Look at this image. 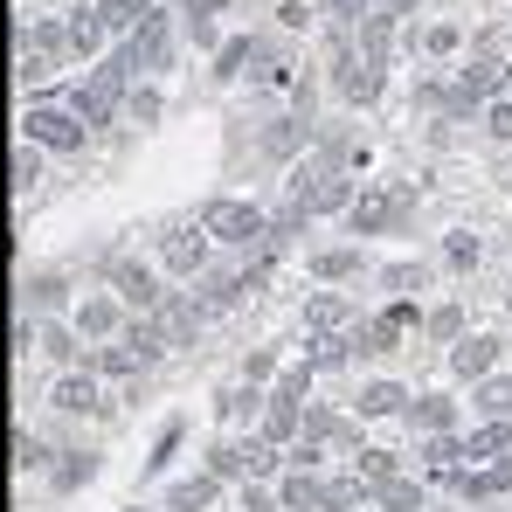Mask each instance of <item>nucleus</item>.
I'll list each match as a JSON object with an SVG mask.
<instances>
[{
  "mask_svg": "<svg viewBox=\"0 0 512 512\" xmlns=\"http://www.w3.org/2000/svg\"><path fill=\"white\" fill-rule=\"evenodd\" d=\"M512 492V457H492L485 471H457V499H506Z\"/></svg>",
  "mask_w": 512,
  "mask_h": 512,
  "instance_id": "1",
  "label": "nucleus"
},
{
  "mask_svg": "<svg viewBox=\"0 0 512 512\" xmlns=\"http://www.w3.org/2000/svg\"><path fill=\"white\" fill-rule=\"evenodd\" d=\"M263 436H270V443H298V436H305V409H298V395L277 388V395L263 402Z\"/></svg>",
  "mask_w": 512,
  "mask_h": 512,
  "instance_id": "2",
  "label": "nucleus"
},
{
  "mask_svg": "<svg viewBox=\"0 0 512 512\" xmlns=\"http://www.w3.org/2000/svg\"><path fill=\"white\" fill-rule=\"evenodd\" d=\"M28 139H42V146L70 153V146H84V125H77V118H63V111H28Z\"/></svg>",
  "mask_w": 512,
  "mask_h": 512,
  "instance_id": "3",
  "label": "nucleus"
},
{
  "mask_svg": "<svg viewBox=\"0 0 512 512\" xmlns=\"http://www.w3.org/2000/svg\"><path fill=\"white\" fill-rule=\"evenodd\" d=\"M215 499H222V478H215V471H201V478H180L160 512H208Z\"/></svg>",
  "mask_w": 512,
  "mask_h": 512,
  "instance_id": "4",
  "label": "nucleus"
},
{
  "mask_svg": "<svg viewBox=\"0 0 512 512\" xmlns=\"http://www.w3.org/2000/svg\"><path fill=\"white\" fill-rule=\"evenodd\" d=\"M277 499H284V512H326V478H312V464H298Z\"/></svg>",
  "mask_w": 512,
  "mask_h": 512,
  "instance_id": "5",
  "label": "nucleus"
},
{
  "mask_svg": "<svg viewBox=\"0 0 512 512\" xmlns=\"http://www.w3.org/2000/svg\"><path fill=\"white\" fill-rule=\"evenodd\" d=\"M208 229L229 236V243H250L263 222H256V208H243V201H215V208H208Z\"/></svg>",
  "mask_w": 512,
  "mask_h": 512,
  "instance_id": "6",
  "label": "nucleus"
},
{
  "mask_svg": "<svg viewBox=\"0 0 512 512\" xmlns=\"http://www.w3.org/2000/svg\"><path fill=\"white\" fill-rule=\"evenodd\" d=\"M492 360H499V340H457V353H450V367H457L464 381H485Z\"/></svg>",
  "mask_w": 512,
  "mask_h": 512,
  "instance_id": "7",
  "label": "nucleus"
},
{
  "mask_svg": "<svg viewBox=\"0 0 512 512\" xmlns=\"http://www.w3.org/2000/svg\"><path fill=\"white\" fill-rule=\"evenodd\" d=\"M409 429H423V436H436V429H457V402H450V395H423V402L409 409Z\"/></svg>",
  "mask_w": 512,
  "mask_h": 512,
  "instance_id": "8",
  "label": "nucleus"
},
{
  "mask_svg": "<svg viewBox=\"0 0 512 512\" xmlns=\"http://www.w3.org/2000/svg\"><path fill=\"white\" fill-rule=\"evenodd\" d=\"M360 416H409V395L395 381H367L360 388Z\"/></svg>",
  "mask_w": 512,
  "mask_h": 512,
  "instance_id": "9",
  "label": "nucleus"
},
{
  "mask_svg": "<svg viewBox=\"0 0 512 512\" xmlns=\"http://www.w3.org/2000/svg\"><path fill=\"white\" fill-rule=\"evenodd\" d=\"M90 471H97V457H90V450H63V457L49 464L56 492H77V485H90Z\"/></svg>",
  "mask_w": 512,
  "mask_h": 512,
  "instance_id": "10",
  "label": "nucleus"
},
{
  "mask_svg": "<svg viewBox=\"0 0 512 512\" xmlns=\"http://www.w3.org/2000/svg\"><path fill=\"white\" fill-rule=\"evenodd\" d=\"M464 450H471V464H478V457H506V450H512V416H492Z\"/></svg>",
  "mask_w": 512,
  "mask_h": 512,
  "instance_id": "11",
  "label": "nucleus"
},
{
  "mask_svg": "<svg viewBox=\"0 0 512 512\" xmlns=\"http://www.w3.org/2000/svg\"><path fill=\"white\" fill-rule=\"evenodd\" d=\"M374 499H381L388 512H423V506H429L416 478H388V485H374Z\"/></svg>",
  "mask_w": 512,
  "mask_h": 512,
  "instance_id": "12",
  "label": "nucleus"
},
{
  "mask_svg": "<svg viewBox=\"0 0 512 512\" xmlns=\"http://www.w3.org/2000/svg\"><path fill=\"white\" fill-rule=\"evenodd\" d=\"M208 471L229 485V478H250V443H215L208 450Z\"/></svg>",
  "mask_w": 512,
  "mask_h": 512,
  "instance_id": "13",
  "label": "nucleus"
},
{
  "mask_svg": "<svg viewBox=\"0 0 512 512\" xmlns=\"http://www.w3.org/2000/svg\"><path fill=\"white\" fill-rule=\"evenodd\" d=\"M360 499H374V485L353 471V478H326V512H353Z\"/></svg>",
  "mask_w": 512,
  "mask_h": 512,
  "instance_id": "14",
  "label": "nucleus"
},
{
  "mask_svg": "<svg viewBox=\"0 0 512 512\" xmlns=\"http://www.w3.org/2000/svg\"><path fill=\"white\" fill-rule=\"evenodd\" d=\"M56 409H70V416H90V409H104V402H97V381H77V374H70V381H63V388H56Z\"/></svg>",
  "mask_w": 512,
  "mask_h": 512,
  "instance_id": "15",
  "label": "nucleus"
},
{
  "mask_svg": "<svg viewBox=\"0 0 512 512\" xmlns=\"http://www.w3.org/2000/svg\"><path fill=\"white\" fill-rule=\"evenodd\" d=\"M305 443H353V429L326 409H305Z\"/></svg>",
  "mask_w": 512,
  "mask_h": 512,
  "instance_id": "16",
  "label": "nucleus"
},
{
  "mask_svg": "<svg viewBox=\"0 0 512 512\" xmlns=\"http://www.w3.org/2000/svg\"><path fill=\"white\" fill-rule=\"evenodd\" d=\"M360 478L367 485H388V478H402V457L395 450H360Z\"/></svg>",
  "mask_w": 512,
  "mask_h": 512,
  "instance_id": "17",
  "label": "nucleus"
},
{
  "mask_svg": "<svg viewBox=\"0 0 512 512\" xmlns=\"http://www.w3.org/2000/svg\"><path fill=\"white\" fill-rule=\"evenodd\" d=\"M263 402H270V395H256V381L250 388H229V395H222V416L243 423V416H263Z\"/></svg>",
  "mask_w": 512,
  "mask_h": 512,
  "instance_id": "18",
  "label": "nucleus"
},
{
  "mask_svg": "<svg viewBox=\"0 0 512 512\" xmlns=\"http://www.w3.org/2000/svg\"><path fill=\"white\" fill-rule=\"evenodd\" d=\"M478 409H485V416H512V381H492V374H485V381H478Z\"/></svg>",
  "mask_w": 512,
  "mask_h": 512,
  "instance_id": "19",
  "label": "nucleus"
},
{
  "mask_svg": "<svg viewBox=\"0 0 512 512\" xmlns=\"http://www.w3.org/2000/svg\"><path fill=\"white\" fill-rule=\"evenodd\" d=\"M167 263L173 270H201V236H187V229L167 236Z\"/></svg>",
  "mask_w": 512,
  "mask_h": 512,
  "instance_id": "20",
  "label": "nucleus"
},
{
  "mask_svg": "<svg viewBox=\"0 0 512 512\" xmlns=\"http://www.w3.org/2000/svg\"><path fill=\"white\" fill-rule=\"evenodd\" d=\"M42 464H49V450H42L28 429H14V471H42Z\"/></svg>",
  "mask_w": 512,
  "mask_h": 512,
  "instance_id": "21",
  "label": "nucleus"
},
{
  "mask_svg": "<svg viewBox=\"0 0 512 512\" xmlns=\"http://www.w3.org/2000/svg\"><path fill=\"white\" fill-rule=\"evenodd\" d=\"M125 346H132V353H139V360H160V326H125Z\"/></svg>",
  "mask_w": 512,
  "mask_h": 512,
  "instance_id": "22",
  "label": "nucleus"
},
{
  "mask_svg": "<svg viewBox=\"0 0 512 512\" xmlns=\"http://www.w3.org/2000/svg\"><path fill=\"white\" fill-rule=\"evenodd\" d=\"M167 333L173 340H194V333H201V312H194V305H167Z\"/></svg>",
  "mask_w": 512,
  "mask_h": 512,
  "instance_id": "23",
  "label": "nucleus"
},
{
  "mask_svg": "<svg viewBox=\"0 0 512 512\" xmlns=\"http://www.w3.org/2000/svg\"><path fill=\"white\" fill-rule=\"evenodd\" d=\"M118 284H125V298H132V305H153V298H160V291H153V277H146V270H125V277H118Z\"/></svg>",
  "mask_w": 512,
  "mask_h": 512,
  "instance_id": "24",
  "label": "nucleus"
},
{
  "mask_svg": "<svg viewBox=\"0 0 512 512\" xmlns=\"http://www.w3.org/2000/svg\"><path fill=\"white\" fill-rule=\"evenodd\" d=\"M243 512H284V499H270L263 485H250V478H243Z\"/></svg>",
  "mask_w": 512,
  "mask_h": 512,
  "instance_id": "25",
  "label": "nucleus"
},
{
  "mask_svg": "<svg viewBox=\"0 0 512 512\" xmlns=\"http://www.w3.org/2000/svg\"><path fill=\"white\" fill-rule=\"evenodd\" d=\"M340 319H346V305H340V298H319V305H312V326H326V333H333Z\"/></svg>",
  "mask_w": 512,
  "mask_h": 512,
  "instance_id": "26",
  "label": "nucleus"
},
{
  "mask_svg": "<svg viewBox=\"0 0 512 512\" xmlns=\"http://www.w3.org/2000/svg\"><path fill=\"white\" fill-rule=\"evenodd\" d=\"M111 319H118L111 305H84V333H111Z\"/></svg>",
  "mask_w": 512,
  "mask_h": 512,
  "instance_id": "27",
  "label": "nucleus"
},
{
  "mask_svg": "<svg viewBox=\"0 0 512 512\" xmlns=\"http://www.w3.org/2000/svg\"><path fill=\"white\" fill-rule=\"evenodd\" d=\"M319 270H326V277H346V270H353V250H333V256H319Z\"/></svg>",
  "mask_w": 512,
  "mask_h": 512,
  "instance_id": "28",
  "label": "nucleus"
}]
</instances>
